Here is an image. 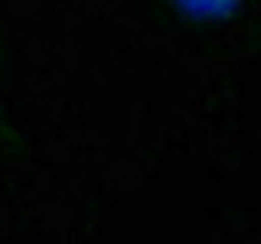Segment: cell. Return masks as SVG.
<instances>
[{
    "mask_svg": "<svg viewBox=\"0 0 261 244\" xmlns=\"http://www.w3.org/2000/svg\"><path fill=\"white\" fill-rule=\"evenodd\" d=\"M170 13L193 26H222L245 10L248 0H163Z\"/></svg>",
    "mask_w": 261,
    "mask_h": 244,
    "instance_id": "obj_1",
    "label": "cell"
}]
</instances>
